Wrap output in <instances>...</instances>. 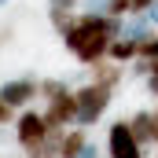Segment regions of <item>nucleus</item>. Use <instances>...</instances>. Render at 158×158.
Instances as JSON below:
<instances>
[{"label": "nucleus", "mask_w": 158, "mask_h": 158, "mask_svg": "<svg viewBox=\"0 0 158 158\" xmlns=\"http://www.w3.org/2000/svg\"><path fill=\"white\" fill-rule=\"evenodd\" d=\"M121 30H125V22H121L118 15H107V11H85V15H77V22L63 33V44H66V52H70L77 63L92 66V63L107 59L110 40H118Z\"/></svg>", "instance_id": "obj_1"}, {"label": "nucleus", "mask_w": 158, "mask_h": 158, "mask_svg": "<svg viewBox=\"0 0 158 158\" xmlns=\"http://www.w3.org/2000/svg\"><path fill=\"white\" fill-rule=\"evenodd\" d=\"M110 96H114V88L110 85H99V81H88V85H81L77 88V125H96V121L107 114V107H110Z\"/></svg>", "instance_id": "obj_2"}, {"label": "nucleus", "mask_w": 158, "mask_h": 158, "mask_svg": "<svg viewBox=\"0 0 158 158\" xmlns=\"http://www.w3.org/2000/svg\"><path fill=\"white\" fill-rule=\"evenodd\" d=\"M48 132H52V125L44 118V110H30V107H26V110L15 118V140H19L22 151H30L33 143H40Z\"/></svg>", "instance_id": "obj_3"}, {"label": "nucleus", "mask_w": 158, "mask_h": 158, "mask_svg": "<svg viewBox=\"0 0 158 158\" xmlns=\"http://www.w3.org/2000/svg\"><path fill=\"white\" fill-rule=\"evenodd\" d=\"M107 155L110 158H143V143L132 136L129 118L114 121V125L107 129Z\"/></svg>", "instance_id": "obj_4"}, {"label": "nucleus", "mask_w": 158, "mask_h": 158, "mask_svg": "<svg viewBox=\"0 0 158 158\" xmlns=\"http://www.w3.org/2000/svg\"><path fill=\"white\" fill-rule=\"evenodd\" d=\"M44 118L52 129H70V125H77V92H59V96H52V99H44Z\"/></svg>", "instance_id": "obj_5"}, {"label": "nucleus", "mask_w": 158, "mask_h": 158, "mask_svg": "<svg viewBox=\"0 0 158 158\" xmlns=\"http://www.w3.org/2000/svg\"><path fill=\"white\" fill-rule=\"evenodd\" d=\"M0 99H7L15 110L19 107H30L33 99H40V81L37 77H15L7 85H0Z\"/></svg>", "instance_id": "obj_6"}, {"label": "nucleus", "mask_w": 158, "mask_h": 158, "mask_svg": "<svg viewBox=\"0 0 158 158\" xmlns=\"http://www.w3.org/2000/svg\"><path fill=\"white\" fill-rule=\"evenodd\" d=\"M129 129L143 147H151V143L158 147V110H136L129 118Z\"/></svg>", "instance_id": "obj_7"}, {"label": "nucleus", "mask_w": 158, "mask_h": 158, "mask_svg": "<svg viewBox=\"0 0 158 158\" xmlns=\"http://www.w3.org/2000/svg\"><path fill=\"white\" fill-rule=\"evenodd\" d=\"M88 151V132L85 125H70L63 132V143H59V158H81Z\"/></svg>", "instance_id": "obj_8"}, {"label": "nucleus", "mask_w": 158, "mask_h": 158, "mask_svg": "<svg viewBox=\"0 0 158 158\" xmlns=\"http://www.w3.org/2000/svg\"><path fill=\"white\" fill-rule=\"evenodd\" d=\"M74 4H77V0H52V4H48V19H52V26H55L59 33H66V30L77 22Z\"/></svg>", "instance_id": "obj_9"}, {"label": "nucleus", "mask_w": 158, "mask_h": 158, "mask_svg": "<svg viewBox=\"0 0 158 158\" xmlns=\"http://www.w3.org/2000/svg\"><path fill=\"white\" fill-rule=\"evenodd\" d=\"M88 74H92V81H99V85H110V88H118L121 81V63H114V59H99V63H92L88 66Z\"/></svg>", "instance_id": "obj_10"}, {"label": "nucleus", "mask_w": 158, "mask_h": 158, "mask_svg": "<svg viewBox=\"0 0 158 158\" xmlns=\"http://www.w3.org/2000/svg\"><path fill=\"white\" fill-rule=\"evenodd\" d=\"M107 59H114V63H132V59H140V40H132V37H118V40H110Z\"/></svg>", "instance_id": "obj_11"}, {"label": "nucleus", "mask_w": 158, "mask_h": 158, "mask_svg": "<svg viewBox=\"0 0 158 158\" xmlns=\"http://www.w3.org/2000/svg\"><path fill=\"white\" fill-rule=\"evenodd\" d=\"M140 59H143V63L158 59V33H147V37L140 40Z\"/></svg>", "instance_id": "obj_12"}, {"label": "nucleus", "mask_w": 158, "mask_h": 158, "mask_svg": "<svg viewBox=\"0 0 158 158\" xmlns=\"http://www.w3.org/2000/svg\"><path fill=\"white\" fill-rule=\"evenodd\" d=\"M66 88L70 85H63V81H55V77H40V99H52V96H59Z\"/></svg>", "instance_id": "obj_13"}, {"label": "nucleus", "mask_w": 158, "mask_h": 158, "mask_svg": "<svg viewBox=\"0 0 158 158\" xmlns=\"http://www.w3.org/2000/svg\"><path fill=\"white\" fill-rule=\"evenodd\" d=\"M132 11V0H107V15H118V19H125Z\"/></svg>", "instance_id": "obj_14"}, {"label": "nucleus", "mask_w": 158, "mask_h": 158, "mask_svg": "<svg viewBox=\"0 0 158 158\" xmlns=\"http://www.w3.org/2000/svg\"><path fill=\"white\" fill-rule=\"evenodd\" d=\"M15 118H19V114H15V107H11L7 99H0V125H11Z\"/></svg>", "instance_id": "obj_15"}, {"label": "nucleus", "mask_w": 158, "mask_h": 158, "mask_svg": "<svg viewBox=\"0 0 158 158\" xmlns=\"http://www.w3.org/2000/svg\"><path fill=\"white\" fill-rule=\"evenodd\" d=\"M7 40H11V26H0V48H4Z\"/></svg>", "instance_id": "obj_16"}, {"label": "nucleus", "mask_w": 158, "mask_h": 158, "mask_svg": "<svg viewBox=\"0 0 158 158\" xmlns=\"http://www.w3.org/2000/svg\"><path fill=\"white\" fill-rule=\"evenodd\" d=\"M147 19H151V22H155V26H158V0H155V4H151V11H147Z\"/></svg>", "instance_id": "obj_17"}, {"label": "nucleus", "mask_w": 158, "mask_h": 158, "mask_svg": "<svg viewBox=\"0 0 158 158\" xmlns=\"http://www.w3.org/2000/svg\"><path fill=\"white\" fill-rule=\"evenodd\" d=\"M147 88H151V92L158 96V77H147Z\"/></svg>", "instance_id": "obj_18"}, {"label": "nucleus", "mask_w": 158, "mask_h": 158, "mask_svg": "<svg viewBox=\"0 0 158 158\" xmlns=\"http://www.w3.org/2000/svg\"><path fill=\"white\" fill-rule=\"evenodd\" d=\"M81 158H99V155H96V147L88 143V151H85V155H81Z\"/></svg>", "instance_id": "obj_19"}]
</instances>
